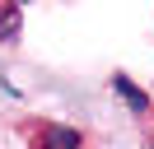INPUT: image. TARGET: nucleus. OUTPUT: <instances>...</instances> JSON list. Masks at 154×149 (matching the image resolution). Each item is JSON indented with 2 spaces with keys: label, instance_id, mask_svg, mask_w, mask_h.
Here are the masks:
<instances>
[{
  "label": "nucleus",
  "instance_id": "f257e3e1",
  "mask_svg": "<svg viewBox=\"0 0 154 149\" xmlns=\"http://www.w3.org/2000/svg\"><path fill=\"white\" fill-rule=\"evenodd\" d=\"M38 149H84V135L75 126H42L38 130Z\"/></svg>",
  "mask_w": 154,
  "mask_h": 149
},
{
  "label": "nucleus",
  "instance_id": "f03ea898",
  "mask_svg": "<svg viewBox=\"0 0 154 149\" xmlns=\"http://www.w3.org/2000/svg\"><path fill=\"white\" fill-rule=\"evenodd\" d=\"M19 23H23V14L19 9H0V37H5V42H14V37H19Z\"/></svg>",
  "mask_w": 154,
  "mask_h": 149
},
{
  "label": "nucleus",
  "instance_id": "7ed1b4c3",
  "mask_svg": "<svg viewBox=\"0 0 154 149\" xmlns=\"http://www.w3.org/2000/svg\"><path fill=\"white\" fill-rule=\"evenodd\" d=\"M112 84H117V93H122V98H126V102H131V107H135V112H145V93H140V89H135V84H131V79H126V74H117V79H112Z\"/></svg>",
  "mask_w": 154,
  "mask_h": 149
}]
</instances>
